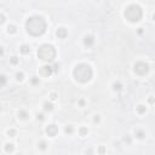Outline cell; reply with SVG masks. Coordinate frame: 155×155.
Returning a JSON list of instances; mask_svg holds the SVG:
<instances>
[{
	"label": "cell",
	"instance_id": "cell-1",
	"mask_svg": "<svg viewBox=\"0 0 155 155\" xmlns=\"http://www.w3.org/2000/svg\"><path fill=\"white\" fill-rule=\"evenodd\" d=\"M26 29L33 36L43 35L46 30V22L40 16H33L26 22Z\"/></svg>",
	"mask_w": 155,
	"mask_h": 155
},
{
	"label": "cell",
	"instance_id": "cell-2",
	"mask_svg": "<svg viewBox=\"0 0 155 155\" xmlns=\"http://www.w3.org/2000/svg\"><path fill=\"white\" fill-rule=\"evenodd\" d=\"M74 78L76 81L79 83H87L91 78H92V69L89 64L81 63L78 64L74 69Z\"/></svg>",
	"mask_w": 155,
	"mask_h": 155
},
{
	"label": "cell",
	"instance_id": "cell-3",
	"mask_svg": "<svg viewBox=\"0 0 155 155\" xmlns=\"http://www.w3.org/2000/svg\"><path fill=\"white\" fill-rule=\"evenodd\" d=\"M38 57L40 58V60L45 61V62H51L56 57V50L52 45L44 44L38 50Z\"/></svg>",
	"mask_w": 155,
	"mask_h": 155
},
{
	"label": "cell",
	"instance_id": "cell-4",
	"mask_svg": "<svg viewBox=\"0 0 155 155\" xmlns=\"http://www.w3.org/2000/svg\"><path fill=\"white\" fill-rule=\"evenodd\" d=\"M142 9L138 5H130L125 10V17L130 22H138L142 18Z\"/></svg>",
	"mask_w": 155,
	"mask_h": 155
},
{
	"label": "cell",
	"instance_id": "cell-5",
	"mask_svg": "<svg viewBox=\"0 0 155 155\" xmlns=\"http://www.w3.org/2000/svg\"><path fill=\"white\" fill-rule=\"evenodd\" d=\"M133 70H134L136 74H138V75H145L148 73V70H149V67L144 62H137V63L134 64Z\"/></svg>",
	"mask_w": 155,
	"mask_h": 155
},
{
	"label": "cell",
	"instance_id": "cell-6",
	"mask_svg": "<svg viewBox=\"0 0 155 155\" xmlns=\"http://www.w3.org/2000/svg\"><path fill=\"white\" fill-rule=\"evenodd\" d=\"M52 73H53V69H52V67H50V66H44V67L40 68V75H41V76L49 78Z\"/></svg>",
	"mask_w": 155,
	"mask_h": 155
},
{
	"label": "cell",
	"instance_id": "cell-7",
	"mask_svg": "<svg viewBox=\"0 0 155 155\" xmlns=\"http://www.w3.org/2000/svg\"><path fill=\"white\" fill-rule=\"evenodd\" d=\"M46 133L50 136V137H55V136L58 133V127H57L55 124L49 125V126H47V128H46Z\"/></svg>",
	"mask_w": 155,
	"mask_h": 155
},
{
	"label": "cell",
	"instance_id": "cell-8",
	"mask_svg": "<svg viewBox=\"0 0 155 155\" xmlns=\"http://www.w3.org/2000/svg\"><path fill=\"white\" fill-rule=\"evenodd\" d=\"M93 43H94V38H93L92 35H86V36H85V39H84V44H85V46L90 47V46L93 45Z\"/></svg>",
	"mask_w": 155,
	"mask_h": 155
},
{
	"label": "cell",
	"instance_id": "cell-9",
	"mask_svg": "<svg viewBox=\"0 0 155 155\" xmlns=\"http://www.w3.org/2000/svg\"><path fill=\"white\" fill-rule=\"evenodd\" d=\"M56 34H57V36L60 38V39H66L67 35H68V32H67L66 28H58Z\"/></svg>",
	"mask_w": 155,
	"mask_h": 155
},
{
	"label": "cell",
	"instance_id": "cell-10",
	"mask_svg": "<svg viewBox=\"0 0 155 155\" xmlns=\"http://www.w3.org/2000/svg\"><path fill=\"white\" fill-rule=\"evenodd\" d=\"M6 81H7L6 76H5V75H0V87L5 86V85H6Z\"/></svg>",
	"mask_w": 155,
	"mask_h": 155
},
{
	"label": "cell",
	"instance_id": "cell-11",
	"mask_svg": "<svg viewBox=\"0 0 155 155\" xmlns=\"http://www.w3.org/2000/svg\"><path fill=\"white\" fill-rule=\"evenodd\" d=\"M136 136H137L138 138H144L145 132H144V131H142V130H137V131H136Z\"/></svg>",
	"mask_w": 155,
	"mask_h": 155
},
{
	"label": "cell",
	"instance_id": "cell-12",
	"mask_svg": "<svg viewBox=\"0 0 155 155\" xmlns=\"http://www.w3.org/2000/svg\"><path fill=\"white\" fill-rule=\"evenodd\" d=\"M29 51H30V49H29V46H27V45H23V46L21 47V52H22L23 55L29 53Z\"/></svg>",
	"mask_w": 155,
	"mask_h": 155
},
{
	"label": "cell",
	"instance_id": "cell-13",
	"mask_svg": "<svg viewBox=\"0 0 155 155\" xmlns=\"http://www.w3.org/2000/svg\"><path fill=\"white\" fill-rule=\"evenodd\" d=\"M52 108H53V105H52L51 103H49V102L44 103V109H45L46 111H50V110H52Z\"/></svg>",
	"mask_w": 155,
	"mask_h": 155
},
{
	"label": "cell",
	"instance_id": "cell-14",
	"mask_svg": "<svg viewBox=\"0 0 155 155\" xmlns=\"http://www.w3.org/2000/svg\"><path fill=\"white\" fill-rule=\"evenodd\" d=\"M18 116H19V118H21V119H27V118H28V114H27V111H24V110H21V111L18 113Z\"/></svg>",
	"mask_w": 155,
	"mask_h": 155
},
{
	"label": "cell",
	"instance_id": "cell-15",
	"mask_svg": "<svg viewBox=\"0 0 155 155\" xmlns=\"http://www.w3.org/2000/svg\"><path fill=\"white\" fill-rule=\"evenodd\" d=\"M5 150H6L7 153H11V151H13V144H11V143L6 144V147H5Z\"/></svg>",
	"mask_w": 155,
	"mask_h": 155
},
{
	"label": "cell",
	"instance_id": "cell-16",
	"mask_svg": "<svg viewBox=\"0 0 155 155\" xmlns=\"http://www.w3.org/2000/svg\"><path fill=\"white\" fill-rule=\"evenodd\" d=\"M137 111H138L139 114H144V113H145V107H144V105H138V107H137Z\"/></svg>",
	"mask_w": 155,
	"mask_h": 155
},
{
	"label": "cell",
	"instance_id": "cell-17",
	"mask_svg": "<svg viewBox=\"0 0 155 155\" xmlns=\"http://www.w3.org/2000/svg\"><path fill=\"white\" fill-rule=\"evenodd\" d=\"M16 30H17V29H16V27H15V26H12V24L7 27V32H9V33H16Z\"/></svg>",
	"mask_w": 155,
	"mask_h": 155
},
{
	"label": "cell",
	"instance_id": "cell-18",
	"mask_svg": "<svg viewBox=\"0 0 155 155\" xmlns=\"http://www.w3.org/2000/svg\"><path fill=\"white\" fill-rule=\"evenodd\" d=\"M79 132H80V136H86L87 134V128L86 127H81Z\"/></svg>",
	"mask_w": 155,
	"mask_h": 155
},
{
	"label": "cell",
	"instance_id": "cell-19",
	"mask_svg": "<svg viewBox=\"0 0 155 155\" xmlns=\"http://www.w3.org/2000/svg\"><path fill=\"white\" fill-rule=\"evenodd\" d=\"M46 145H47V144H46V142H44V141L39 143V148H40L41 150H45V149H46Z\"/></svg>",
	"mask_w": 155,
	"mask_h": 155
},
{
	"label": "cell",
	"instance_id": "cell-20",
	"mask_svg": "<svg viewBox=\"0 0 155 155\" xmlns=\"http://www.w3.org/2000/svg\"><path fill=\"white\" fill-rule=\"evenodd\" d=\"M16 79L21 81V80L23 79V73H17V74H16Z\"/></svg>",
	"mask_w": 155,
	"mask_h": 155
},
{
	"label": "cell",
	"instance_id": "cell-21",
	"mask_svg": "<svg viewBox=\"0 0 155 155\" xmlns=\"http://www.w3.org/2000/svg\"><path fill=\"white\" fill-rule=\"evenodd\" d=\"M113 87H114V90H120V89H121V84H120V83H115V84L113 85Z\"/></svg>",
	"mask_w": 155,
	"mask_h": 155
},
{
	"label": "cell",
	"instance_id": "cell-22",
	"mask_svg": "<svg viewBox=\"0 0 155 155\" xmlns=\"http://www.w3.org/2000/svg\"><path fill=\"white\" fill-rule=\"evenodd\" d=\"M10 61H11V63H12V64H17V63H18V58L15 56V57H12V58H11Z\"/></svg>",
	"mask_w": 155,
	"mask_h": 155
},
{
	"label": "cell",
	"instance_id": "cell-23",
	"mask_svg": "<svg viewBox=\"0 0 155 155\" xmlns=\"http://www.w3.org/2000/svg\"><path fill=\"white\" fill-rule=\"evenodd\" d=\"M32 84L33 85H38L39 84V78H33V79H32Z\"/></svg>",
	"mask_w": 155,
	"mask_h": 155
},
{
	"label": "cell",
	"instance_id": "cell-24",
	"mask_svg": "<svg viewBox=\"0 0 155 155\" xmlns=\"http://www.w3.org/2000/svg\"><path fill=\"white\" fill-rule=\"evenodd\" d=\"M66 133H73V127L72 126L66 127Z\"/></svg>",
	"mask_w": 155,
	"mask_h": 155
},
{
	"label": "cell",
	"instance_id": "cell-25",
	"mask_svg": "<svg viewBox=\"0 0 155 155\" xmlns=\"http://www.w3.org/2000/svg\"><path fill=\"white\" fill-rule=\"evenodd\" d=\"M5 22V16L3 13H0V24H3Z\"/></svg>",
	"mask_w": 155,
	"mask_h": 155
},
{
	"label": "cell",
	"instance_id": "cell-26",
	"mask_svg": "<svg viewBox=\"0 0 155 155\" xmlns=\"http://www.w3.org/2000/svg\"><path fill=\"white\" fill-rule=\"evenodd\" d=\"M7 133H9L10 137H13V136L16 134V131H15V130H9V132H7Z\"/></svg>",
	"mask_w": 155,
	"mask_h": 155
},
{
	"label": "cell",
	"instance_id": "cell-27",
	"mask_svg": "<svg viewBox=\"0 0 155 155\" xmlns=\"http://www.w3.org/2000/svg\"><path fill=\"white\" fill-rule=\"evenodd\" d=\"M56 98H57V94H56L55 92H52V93H51V100H56Z\"/></svg>",
	"mask_w": 155,
	"mask_h": 155
},
{
	"label": "cell",
	"instance_id": "cell-28",
	"mask_svg": "<svg viewBox=\"0 0 155 155\" xmlns=\"http://www.w3.org/2000/svg\"><path fill=\"white\" fill-rule=\"evenodd\" d=\"M38 120H44V115L43 114H39L38 115Z\"/></svg>",
	"mask_w": 155,
	"mask_h": 155
},
{
	"label": "cell",
	"instance_id": "cell-29",
	"mask_svg": "<svg viewBox=\"0 0 155 155\" xmlns=\"http://www.w3.org/2000/svg\"><path fill=\"white\" fill-rule=\"evenodd\" d=\"M52 69H53V72H57V70H58V64H55V66L52 67Z\"/></svg>",
	"mask_w": 155,
	"mask_h": 155
},
{
	"label": "cell",
	"instance_id": "cell-30",
	"mask_svg": "<svg viewBox=\"0 0 155 155\" xmlns=\"http://www.w3.org/2000/svg\"><path fill=\"white\" fill-rule=\"evenodd\" d=\"M3 55H4V49L0 46V56H3Z\"/></svg>",
	"mask_w": 155,
	"mask_h": 155
},
{
	"label": "cell",
	"instance_id": "cell-31",
	"mask_svg": "<svg viewBox=\"0 0 155 155\" xmlns=\"http://www.w3.org/2000/svg\"><path fill=\"white\" fill-rule=\"evenodd\" d=\"M100 121V118H98V115H96V118H94V122H98Z\"/></svg>",
	"mask_w": 155,
	"mask_h": 155
},
{
	"label": "cell",
	"instance_id": "cell-32",
	"mask_svg": "<svg viewBox=\"0 0 155 155\" xmlns=\"http://www.w3.org/2000/svg\"><path fill=\"white\" fill-rule=\"evenodd\" d=\"M100 153H104V148H100Z\"/></svg>",
	"mask_w": 155,
	"mask_h": 155
},
{
	"label": "cell",
	"instance_id": "cell-33",
	"mask_svg": "<svg viewBox=\"0 0 155 155\" xmlns=\"http://www.w3.org/2000/svg\"><path fill=\"white\" fill-rule=\"evenodd\" d=\"M0 109H1V105H0Z\"/></svg>",
	"mask_w": 155,
	"mask_h": 155
}]
</instances>
